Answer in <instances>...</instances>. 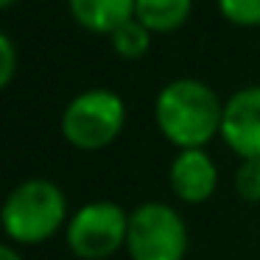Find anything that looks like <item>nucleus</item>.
<instances>
[{
	"mask_svg": "<svg viewBox=\"0 0 260 260\" xmlns=\"http://www.w3.org/2000/svg\"><path fill=\"white\" fill-rule=\"evenodd\" d=\"M129 213L115 202L81 204L64 226L68 249L79 260H109L126 246Z\"/></svg>",
	"mask_w": 260,
	"mask_h": 260,
	"instance_id": "39448f33",
	"label": "nucleus"
},
{
	"mask_svg": "<svg viewBox=\"0 0 260 260\" xmlns=\"http://www.w3.org/2000/svg\"><path fill=\"white\" fill-rule=\"evenodd\" d=\"M126 126V104L115 90L95 87L70 98L62 112V135L79 151L112 146Z\"/></svg>",
	"mask_w": 260,
	"mask_h": 260,
	"instance_id": "7ed1b4c3",
	"label": "nucleus"
},
{
	"mask_svg": "<svg viewBox=\"0 0 260 260\" xmlns=\"http://www.w3.org/2000/svg\"><path fill=\"white\" fill-rule=\"evenodd\" d=\"M137 0H68L73 20L90 34L109 37L115 28L135 20Z\"/></svg>",
	"mask_w": 260,
	"mask_h": 260,
	"instance_id": "6e6552de",
	"label": "nucleus"
},
{
	"mask_svg": "<svg viewBox=\"0 0 260 260\" xmlns=\"http://www.w3.org/2000/svg\"><path fill=\"white\" fill-rule=\"evenodd\" d=\"M168 185L185 204H202L218 187L215 159L204 148H182L168 168Z\"/></svg>",
	"mask_w": 260,
	"mask_h": 260,
	"instance_id": "0eeeda50",
	"label": "nucleus"
},
{
	"mask_svg": "<svg viewBox=\"0 0 260 260\" xmlns=\"http://www.w3.org/2000/svg\"><path fill=\"white\" fill-rule=\"evenodd\" d=\"M17 0H0V9H9V6H14Z\"/></svg>",
	"mask_w": 260,
	"mask_h": 260,
	"instance_id": "2eb2a0df",
	"label": "nucleus"
},
{
	"mask_svg": "<svg viewBox=\"0 0 260 260\" xmlns=\"http://www.w3.org/2000/svg\"><path fill=\"white\" fill-rule=\"evenodd\" d=\"M224 101L210 84L199 79H174L157 92L154 120L157 129L176 148H204L221 135Z\"/></svg>",
	"mask_w": 260,
	"mask_h": 260,
	"instance_id": "f257e3e1",
	"label": "nucleus"
},
{
	"mask_svg": "<svg viewBox=\"0 0 260 260\" xmlns=\"http://www.w3.org/2000/svg\"><path fill=\"white\" fill-rule=\"evenodd\" d=\"M126 252L132 260H185L187 226L171 204L143 202L129 213Z\"/></svg>",
	"mask_w": 260,
	"mask_h": 260,
	"instance_id": "20e7f679",
	"label": "nucleus"
},
{
	"mask_svg": "<svg viewBox=\"0 0 260 260\" xmlns=\"http://www.w3.org/2000/svg\"><path fill=\"white\" fill-rule=\"evenodd\" d=\"M17 70V51L6 31H0V90H6Z\"/></svg>",
	"mask_w": 260,
	"mask_h": 260,
	"instance_id": "ddd939ff",
	"label": "nucleus"
},
{
	"mask_svg": "<svg viewBox=\"0 0 260 260\" xmlns=\"http://www.w3.org/2000/svg\"><path fill=\"white\" fill-rule=\"evenodd\" d=\"M109 45L120 59L135 62V59L146 56L148 48H151V31L137 20H129V23H123L120 28H115L109 34Z\"/></svg>",
	"mask_w": 260,
	"mask_h": 260,
	"instance_id": "9d476101",
	"label": "nucleus"
},
{
	"mask_svg": "<svg viewBox=\"0 0 260 260\" xmlns=\"http://www.w3.org/2000/svg\"><path fill=\"white\" fill-rule=\"evenodd\" d=\"M221 140L241 159H260V84L243 87L224 101Z\"/></svg>",
	"mask_w": 260,
	"mask_h": 260,
	"instance_id": "423d86ee",
	"label": "nucleus"
},
{
	"mask_svg": "<svg viewBox=\"0 0 260 260\" xmlns=\"http://www.w3.org/2000/svg\"><path fill=\"white\" fill-rule=\"evenodd\" d=\"M221 17L241 28H257L260 25V0H215Z\"/></svg>",
	"mask_w": 260,
	"mask_h": 260,
	"instance_id": "9b49d317",
	"label": "nucleus"
},
{
	"mask_svg": "<svg viewBox=\"0 0 260 260\" xmlns=\"http://www.w3.org/2000/svg\"><path fill=\"white\" fill-rule=\"evenodd\" d=\"M68 196L51 179H25L0 207V226L9 241L37 246L68 224Z\"/></svg>",
	"mask_w": 260,
	"mask_h": 260,
	"instance_id": "f03ea898",
	"label": "nucleus"
},
{
	"mask_svg": "<svg viewBox=\"0 0 260 260\" xmlns=\"http://www.w3.org/2000/svg\"><path fill=\"white\" fill-rule=\"evenodd\" d=\"M193 12V0H137L135 20L151 34H174L187 23Z\"/></svg>",
	"mask_w": 260,
	"mask_h": 260,
	"instance_id": "1a4fd4ad",
	"label": "nucleus"
},
{
	"mask_svg": "<svg viewBox=\"0 0 260 260\" xmlns=\"http://www.w3.org/2000/svg\"><path fill=\"white\" fill-rule=\"evenodd\" d=\"M235 190L243 202H260V159H241L235 171Z\"/></svg>",
	"mask_w": 260,
	"mask_h": 260,
	"instance_id": "f8f14e48",
	"label": "nucleus"
},
{
	"mask_svg": "<svg viewBox=\"0 0 260 260\" xmlns=\"http://www.w3.org/2000/svg\"><path fill=\"white\" fill-rule=\"evenodd\" d=\"M0 260H23V254L9 243H0Z\"/></svg>",
	"mask_w": 260,
	"mask_h": 260,
	"instance_id": "4468645a",
	"label": "nucleus"
}]
</instances>
